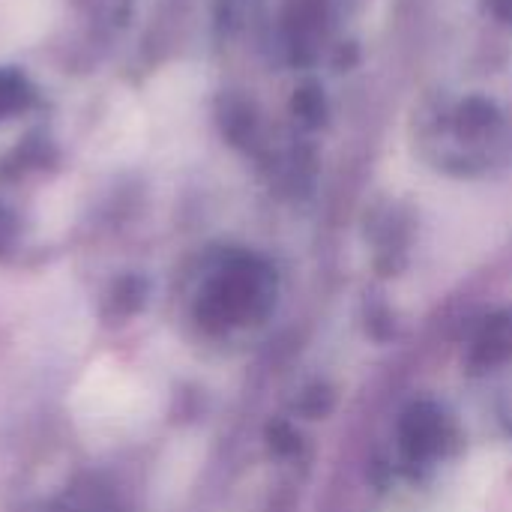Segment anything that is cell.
<instances>
[{
  "mask_svg": "<svg viewBox=\"0 0 512 512\" xmlns=\"http://www.w3.org/2000/svg\"><path fill=\"white\" fill-rule=\"evenodd\" d=\"M57 18V0H0V48L39 42Z\"/></svg>",
  "mask_w": 512,
  "mask_h": 512,
  "instance_id": "3957f363",
  "label": "cell"
},
{
  "mask_svg": "<svg viewBox=\"0 0 512 512\" xmlns=\"http://www.w3.org/2000/svg\"><path fill=\"white\" fill-rule=\"evenodd\" d=\"M492 486V471L486 465H474L465 471L459 489L453 492L447 512H483L486 507V495Z\"/></svg>",
  "mask_w": 512,
  "mask_h": 512,
  "instance_id": "277c9868",
  "label": "cell"
},
{
  "mask_svg": "<svg viewBox=\"0 0 512 512\" xmlns=\"http://www.w3.org/2000/svg\"><path fill=\"white\" fill-rule=\"evenodd\" d=\"M78 393V420L90 429V435L114 441L150 420L147 390L120 372L90 375Z\"/></svg>",
  "mask_w": 512,
  "mask_h": 512,
  "instance_id": "6da1fadb",
  "label": "cell"
},
{
  "mask_svg": "<svg viewBox=\"0 0 512 512\" xmlns=\"http://www.w3.org/2000/svg\"><path fill=\"white\" fill-rule=\"evenodd\" d=\"M204 93H207V78L198 66L177 63L162 69L141 96L150 123V141L153 135L186 138L201 120Z\"/></svg>",
  "mask_w": 512,
  "mask_h": 512,
  "instance_id": "7a4b0ae2",
  "label": "cell"
}]
</instances>
